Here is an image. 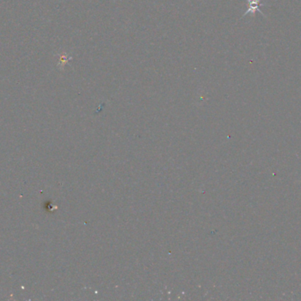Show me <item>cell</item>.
<instances>
[{"label": "cell", "instance_id": "6da1fadb", "mask_svg": "<svg viewBox=\"0 0 301 301\" xmlns=\"http://www.w3.org/2000/svg\"><path fill=\"white\" fill-rule=\"evenodd\" d=\"M247 3H248V8H247V10L244 13V14L242 15L241 18L245 17L246 15H247V14H252V15H254V14H255L256 11L259 12L263 17H266V16L264 15V14L261 11L260 7H261V6H268L267 4H265V3H261V0H247Z\"/></svg>", "mask_w": 301, "mask_h": 301}]
</instances>
